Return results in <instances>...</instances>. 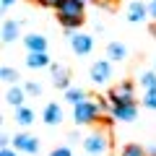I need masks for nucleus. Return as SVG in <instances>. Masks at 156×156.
<instances>
[{
	"label": "nucleus",
	"instance_id": "nucleus-1",
	"mask_svg": "<svg viewBox=\"0 0 156 156\" xmlns=\"http://www.w3.org/2000/svg\"><path fill=\"white\" fill-rule=\"evenodd\" d=\"M57 21H60L65 29H78L86 21L83 3H81V0H62V5L57 8Z\"/></svg>",
	"mask_w": 156,
	"mask_h": 156
},
{
	"label": "nucleus",
	"instance_id": "nucleus-2",
	"mask_svg": "<svg viewBox=\"0 0 156 156\" xmlns=\"http://www.w3.org/2000/svg\"><path fill=\"white\" fill-rule=\"evenodd\" d=\"M104 109H107V101L104 99H99V101L86 99V101H81V104L73 107V120H76L78 125H91V122L99 120V115Z\"/></svg>",
	"mask_w": 156,
	"mask_h": 156
},
{
	"label": "nucleus",
	"instance_id": "nucleus-3",
	"mask_svg": "<svg viewBox=\"0 0 156 156\" xmlns=\"http://www.w3.org/2000/svg\"><path fill=\"white\" fill-rule=\"evenodd\" d=\"M107 99L112 104H135V91H133V83H120L109 91Z\"/></svg>",
	"mask_w": 156,
	"mask_h": 156
},
{
	"label": "nucleus",
	"instance_id": "nucleus-4",
	"mask_svg": "<svg viewBox=\"0 0 156 156\" xmlns=\"http://www.w3.org/2000/svg\"><path fill=\"white\" fill-rule=\"evenodd\" d=\"M83 148H86L89 156H99V154H104V151L109 148V140H107V135H101V133H91L89 138L83 140Z\"/></svg>",
	"mask_w": 156,
	"mask_h": 156
},
{
	"label": "nucleus",
	"instance_id": "nucleus-5",
	"mask_svg": "<svg viewBox=\"0 0 156 156\" xmlns=\"http://www.w3.org/2000/svg\"><path fill=\"white\" fill-rule=\"evenodd\" d=\"M13 146H16V151H23V154H37L39 151V140L29 133H18L13 138Z\"/></svg>",
	"mask_w": 156,
	"mask_h": 156
},
{
	"label": "nucleus",
	"instance_id": "nucleus-6",
	"mask_svg": "<svg viewBox=\"0 0 156 156\" xmlns=\"http://www.w3.org/2000/svg\"><path fill=\"white\" fill-rule=\"evenodd\" d=\"M109 78H112V65H109V60H99V62L91 65V81H94V83H107Z\"/></svg>",
	"mask_w": 156,
	"mask_h": 156
},
{
	"label": "nucleus",
	"instance_id": "nucleus-7",
	"mask_svg": "<svg viewBox=\"0 0 156 156\" xmlns=\"http://www.w3.org/2000/svg\"><path fill=\"white\" fill-rule=\"evenodd\" d=\"M70 47H73V52H78V55H89L91 50H94V39L89 37V34H73L70 37Z\"/></svg>",
	"mask_w": 156,
	"mask_h": 156
},
{
	"label": "nucleus",
	"instance_id": "nucleus-8",
	"mask_svg": "<svg viewBox=\"0 0 156 156\" xmlns=\"http://www.w3.org/2000/svg\"><path fill=\"white\" fill-rule=\"evenodd\" d=\"M135 115H138L135 104H112V120L130 122V120H135Z\"/></svg>",
	"mask_w": 156,
	"mask_h": 156
},
{
	"label": "nucleus",
	"instance_id": "nucleus-9",
	"mask_svg": "<svg viewBox=\"0 0 156 156\" xmlns=\"http://www.w3.org/2000/svg\"><path fill=\"white\" fill-rule=\"evenodd\" d=\"M52 81L57 89H70V70L65 65H55L52 68Z\"/></svg>",
	"mask_w": 156,
	"mask_h": 156
},
{
	"label": "nucleus",
	"instance_id": "nucleus-10",
	"mask_svg": "<svg viewBox=\"0 0 156 156\" xmlns=\"http://www.w3.org/2000/svg\"><path fill=\"white\" fill-rule=\"evenodd\" d=\"M146 16H148V5H143L140 0H133V3L128 5V21L138 23V21H143Z\"/></svg>",
	"mask_w": 156,
	"mask_h": 156
},
{
	"label": "nucleus",
	"instance_id": "nucleus-11",
	"mask_svg": "<svg viewBox=\"0 0 156 156\" xmlns=\"http://www.w3.org/2000/svg\"><path fill=\"white\" fill-rule=\"evenodd\" d=\"M23 44H26L29 52H47V39L42 37V34H29V37L23 39Z\"/></svg>",
	"mask_w": 156,
	"mask_h": 156
},
{
	"label": "nucleus",
	"instance_id": "nucleus-12",
	"mask_svg": "<svg viewBox=\"0 0 156 156\" xmlns=\"http://www.w3.org/2000/svg\"><path fill=\"white\" fill-rule=\"evenodd\" d=\"M42 117H44V122H47V125H60V122H62V107H57V104H47L44 112H42Z\"/></svg>",
	"mask_w": 156,
	"mask_h": 156
},
{
	"label": "nucleus",
	"instance_id": "nucleus-13",
	"mask_svg": "<svg viewBox=\"0 0 156 156\" xmlns=\"http://www.w3.org/2000/svg\"><path fill=\"white\" fill-rule=\"evenodd\" d=\"M26 65L31 68V70H39V68H47V65H50V57H47V52H29Z\"/></svg>",
	"mask_w": 156,
	"mask_h": 156
},
{
	"label": "nucleus",
	"instance_id": "nucleus-14",
	"mask_svg": "<svg viewBox=\"0 0 156 156\" xmlns=\"http://www.w3.org/2000/svg\"><path fill=\"white\" fill-rule=\"evenodd\" d=\"M23 96H26V89H18V86H13V89L5 91V101L8 104H13L18 109V107H23Z\"/></svg>",
	"mask_w": 156,
	"mask_h": 156
},
{
	"label": "nucleus",
	"instance_id": "nucleus-15",
	"mask_svg": "<svg viewBox=\"0 0 156 156\" xmlns=\"http://www.w3.org/2000/svg\"><path fill=\"white\" fill-rule=\"evenodd\" d=\"M18 31H21V26H18L16 21H5V23H3V42H5V44L16 42V39H18Z\"/></svg>",
	"mask_w": 156,
	"mask_h": 156
},
{
	"label": "nucleus",
	"instance_id": "nucleus-16",
	"mask_svg": "<svg viewBox=\"0 0 156 156\" xmlns=\"http://www.w3.org/2000/svg\"><path fill=\"white\" fill-rule=\"evenodd\" d=\"M107 57L115 60V62H120V60L128 57V50H125V44H120V42H112V44L107 47Z\"/></svg>",
	"mask_w": 156,
	"mask_h": 156
},
{
	"label": "nucleus",
	"instance_id": "nucleus-17",
	"mask_svg": "<svg viewBox=\"0 0 156 156\" xmlns=\"http://www.w3.org/2000/svg\"><path fill=\"white\" fill-rule=\"evenodd\" d=\"M16 122L18 125H31L34 122V112L29 107H18L16 109Z\"/></svg>",
	"mask_w": 156,
	"mask_h": 156
},
{
	"label": "nucleus",
	"instance_id": "nucleus-18",
	"mask_svg": "<svg viewBox=\"0 0 156 156\" xmlns=\"http://www.w3.org/2000/svg\"><path fill=\"white\" fill-rule=\"evenodd\" d=\"M65 99L76 107V104H81V101H86V91L83 89H65Z\"/></svg>",
	"mask_w": 156,
	"mask_h": 156
},
{
	"label": "nucleus",
	"instance_id": "nucleus-19",
	"mask_svg": "<svg viewBox=\"0 0 156 156\" xmlns=\"http://www.w3.org/2000/svg\"><path fill=\"white\" fill-rule=\"evenodd\" d=\"M122 156H148V151H143L138 143H130L122 148Z\"/></svg>",
	"mask_w": 156,
	"mask_h": 156
},
{
	"label": "nucleus",
	"instance_id": "nucleus-20",
	"mask_svg": "<svg viewBox=\"0 0 156 156\" xmlns=\"http://www.w3.org/2000/svg\"><path fill=\"white\" fill-rule=\"evenodd\" d=\"M0 76H3V81H5V83H16V81H18V70H13V68H8V65H3Z\"/></svg>",
	"mask_w": 156,
	"mask_h": 156
},
{
	"label": "nucleus",
	"instance_id": "nucleus-21",
	"mask_svg": "<svg viewBox=\"0 0 156 156\" xmlns=\"http://www.w3.org/2000/svg\"><path fill=\"white\" fill-rule=\"evenodd\" d=\"M140 83L146 86V91H148V89H156V70L143 73V76H140Z\"/></svg>",
	"mask_w": 156,
	"mask_h": 156
},
{
	"label": "nucleus",
	"instance_id": "nucleus-22",
	"mask_svg": "<svg viewBox=\"0 0 156 156\" xmlns=\"http://www.w3.org/2000/svg\"><path fill=\"white\" fill-rule=\"evenodd\" d=\"M143 104L148 107V109H156V89H148L143 96Z\"/></svg>",
	"mask_w": 156,
	"mask_h": 156
},
{
	"label": "nucleus",
	"instance_id": "nucleus-23",
	"mask_svg": "<svg viewBox=\"0 0 156 156\" xmlns=\"http://www.w3.org/2000/svg\"><path fill=\"white\" fill-rule=\"evenodd\" d=\"M23 89H26V94H31V96H39V94H42V86L34 83V81H31V83H26Z\"/></svg>",
	"mask_w": 156,
	"mask_h": 156
},
{
	"label": "nucleus",
	"instance_id": "nucleus-24",
	"mask_svg": "<svg viewBox=\"0 0 156 156\" xmlns=\"http://www.w3.org/2000/svg\"><path fill=\"white\" fill-rule=\"evenodd\" d=\"M39 5H44V8H60L62 5V0H37Z\"/></svg>",
	"mask_w": 156,
	"mask_h": 156
},
{
	"label": "nucleus",
	"instance_id": "nucleus-25",
	"mask_svg": "<svg viewBox=\"0 0 156 156\" xmlns=\"http://www.w3.org/2000/svg\"><path fill=\"white\" fill-rule=\"evenodd\" d=\"M50 156H73V151H70V148H65V146H62V148H55V151H52Z\"/></svg>",
	"mask_w": 156,
	"mask_h": 156
},
{
	"label": "nucleus",
	"instance_id": "nucleus-26",
	"mask_svg": "<svg viewBox=\"0 0 156 156\" xmlns=\"http://www.w3.org/2000/svg\"><path fill=\"white\" fill-rule=\"evenodd\" d=\"M148 16L156 18V0H151V5H148Z\"/></svg>",
	"mask_w": 156,
	"mask_h": 156
},
{
	"label": "nucleus",
	"instance_id": "nucleus-27",
	"mask_svg": "<svg viewBox=\"0 0 156 156\" xmlns=\"http://www.w3.org/2000/svg\"><path fill=\"white\" fill-rule=\"evenodd\" d=\"M0 156H16V151H11V148H3V151H0Z\"/></svg>",
	"mask_w": 156,
	"mask_h": 156
},
{
	"label": "nucleus",
	"instance_id": "nucleus-28",
	"mask_svg": "<svg viewBox=\"0 0 156 156\" xmlns=\"http://www.w3.org/2000/svg\"><path fill=\"white\" fill-rule=\"evenodd\" d=\"M13 3H16V0H3V8H11Z\"/></svg>",
	"mask_w": 156,
	"mask_h": 156
},
{
	"label": "nucleus",
	"instance_id": "nucleus-29",
	"mask_svg": "<svg viewBox=\"0 0 156 156\" xmlns=\"http://www.w3.org/2000/svg\"><path fill=\"white\" fill-rule=\"evenodd\" d=\"M151 34H154V37H156V21L151 23Z\"/></svg>",
	"mask_w": 156,
	"mask_h": 156
},
{
	"label": "nucleus",
	"instance_id": "nucleus-30",
	"mask_svg": "<svg viewBox=\"0 0 156 156\" xmlns=\"http://www.w3.org/2000/svg\"><path fill=\"white\" fill-rule=\"evenodd\" d=\"M148 156H156V148H151V151H148Z\"/></svg>",
	"mask_w": 156,
	"mask_h": 156
},
{
	"label": "nucleus",
	"instance_id": "nucleus-31",
	"mask_svg": "<svg viewBox=\"0 0 156 156\" xmlns=\"http://www.w3.org/2000/svg\"><path fill=\"white\" fill-rule=\"evenodd\" d=\"M81 3H86V0H81Z\"/></svg>",
	"mask_w": 156,
	"mask_h": 156
},
{
	"label": "nucleus",
	"instance_id": "nucleus-32",
	"mask_svg": "<svg viewBox=\"0 0 156 156\" xmlns=\"http://www.w3.org/2000/svg\"><path fill=\"white\" fill-rule=\"evenodd\" d=\"M154 68H156V62H154Z\"/></svg>",
	"mask_w": 156,
	"mask_h": 156
}]
</instances>
